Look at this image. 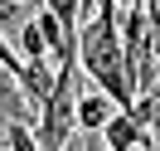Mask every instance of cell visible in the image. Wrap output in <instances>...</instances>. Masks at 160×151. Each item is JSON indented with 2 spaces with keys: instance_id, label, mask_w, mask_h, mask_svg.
<instances>
[{
  "instance_id": "obj_4",
  "label": "cell",
  "mask_w": 160,
  "mask_h": 151,
  "mask_svg": "<svg viewBox=\"0 0 160 151\" xmlns=\"http://www.w3.org/2000/svg\"><path fill=\"white\" fill-rule=\"evenodd\" d=\"M102 141H107V151H155L150 127L136 117V112H117V117L102 127Z\"/></svg>"
},
{
  "instance_id": "obj_5",
  "label": "cell",
  "mask_w": 160,
  "mask_h": 151,
  "mask_svg": "<svg viewBox=\"0 0 160 151\" xmlns=\"http://www.w3.org/2000/svg\"><path fill=\"white\" fill-rule=\"evenodd\" d=\"M15 83H20L24 102H29V107H34V117H39V107L49 102L53 83H58V68H49V59H44V63H24V68L15 73Z\"/></svg>"
},
{
  "instance_id": "obj_10",
  "label": "cell",
  "mask_w": 160,
  "mask_h": 151,
  "mask_svg": "<svg viewBox=\"0 0 160 151\" xmlns=\"http://www.w3.org/2000/svg\"><path fill=\"white\" fill-rule=\"evenodd\" d=\"M0 146H10V141H5V127H0Z\"/></svg>"
},
{
  "instance_id": "obj_6",
  "label": "cell",
  "mask_w": 160,
  "mask_h": 151,
  "mask_svg": "<svg viewBox=\"0 0 160 151\" xmlns=\"http://www.w3.org/2000/svg\"><path fill=\"white\" fill-rule=\"evenodd\" d=\"M117 112H121V107H117L102 88H92V93H82V98H78V122H82V132H102Z\"/></svg>"
},
{
  "instance_id": "obj_9",
  "label": "cell",
  "mask_w": 160,
  "mask_h": 151,
  "mask_svg": "<svg viewBox=\"0 0 160 151\" xmlns=\"http://www.w3.org/2000/svg\"><path fill=\"white\" fill-rule=\"evenodd\" d=\"M24 10H29L24 0H0V30L10 34L15 24H24Z\"/></svg>"
},
{
  "instance_id": "obj_7",
  "label": "cell",
  "mask_w": 160,
  "mask_h": 151,
  "mask_svg": "<svg viewBox=\"0 0 160 151\" xmlns=\"http://www.w3.org/2000/svg\"><path fill=\"white\" fill-rule=\"evenodd\" d=\"M15 44H20V59H24V63H44V59H53V54H49V39H44V30H39V20H34V15L15 30Z\"/></svg>"
},
{
  "instance_id": "obj_8",
  "label": "cell",
  "mask_w": 160,
  "mask_h": 151,
  "mask_svg": "<svg viewBox=\"0 0 160 151\" xmlns=\"http://www.w3.org/2000/svg\"><path fill=\"white\" fill-rule=\"evenodd\" d=\"M5 141H10V151H44L34 137V122H5Z\"/></svg>"
},
{
  "instance_id": "obj_2",
  "label": "cell",
  "mask_w": 160,
  "mask_h": 151,
  "mask_svg": "<svg viewBox=\"0 0 160 151\" xmlns=\"http://www.w3.org/2000/svg\"><path fill=\"white\" fill-rule=\"evenodd\" d=\"M78 98H82V88H78V63H58V83H53V93H49V102L39 107V117H34V137H39V146L44 151H63L73 137H78Z\"/></svg>"
},
{
  "instance_id": "obj_3",
  "label": "cell",
  "mask_w": 160,
  "mask_h": 151,
  "mask_svg": "<svg viewBox=\"0 0 160 151\" xmlns=\"http://www.w3.org/2000/svg\"><path fill=\"white\" fill-rule=\"evenodd\" d=\"M121 49H126V68L136 93L160 88V59H155V44H150V20H146V5H131L126 20H121Z\"/></svg>"
},
{
  "instance_id": "obj_1",
  "label": "cell",
  "mask_w": 160,
  "mask_h": 151,
  "mask_svg": "<svg viewBox=\"0 0 160 151\" xmlns=\"http://www.w3.org/2000/svg\"><path fill=\"white\" fill-rule=\"evenodd\" d=\"M78 68L117 102L121 112L136 107V83L126 68V49H121V24H117V0H97V15L82 20L78 30Z\"/></svg>"
}]
</instances>
